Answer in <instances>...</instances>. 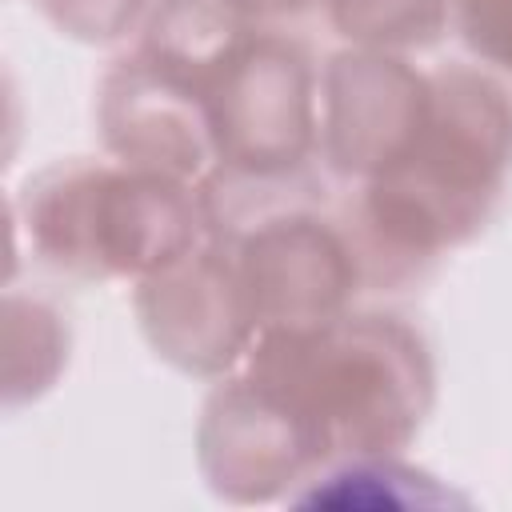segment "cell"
I'll use <instances>...</instances> for the list:
<instances>
[{"label": "cell", "mask_w": 512, "mask_h": 512, "mask_svg": "<svg viewBox=\"0 0 512 512\" xmlns=\"http://www.w3.org/2000/svg\"><path fill=\"white\" fill-rule=\"evenodd\" d=\"M432 104L400 160L364 180L336 212L352 236L368 292H396L476 240L512 176V96L472 64L428 72Z\"/></svg>", "instance_id": "obj_1"}, {"label": "cell", "mask_w": 512, "mask_h": 512, "mask_svg": "<svg viewBox=\"0 0 512 512\" xmlns=\"http://www.w3.org/2000/svg\"><path fill=\"white\" fill-rule=\"evenodd\" d=\"M244 372L292 408L324 464L404 452L436 408L432 348L400 312L372 308L316 328H264Z\"/></svg>", "instance_id": "obj_2"}, {"label": "cell", "mask_w": 512, "mask_h": 512, "mask_svg": "<svg viewBox=\"0 0 512 512\" xmlns=\"http://www.w3.org/2000/svg\"><path fill=\"white\" fill-rule=\"evenodd\" d=\"M28 256L72 280H144L212 236L196 180L120 160H56L12 200Z\"/></svg>", "instance_id": "obj_3"}, {"label": "cell", "mask_w": 512, "mask_h": 512, "mask_svg": "<svg viewBox=\"0 0 512 512\" xmlns=\"http://www.w3.org/2000/svg\"><path fill=\"white\" fill-rule=\"evenodd\" d=\"M212 124V172L228 188H316L320 72L288 32H256L204 88Z\"/></svg>", "instance_id": "obj_4"}, {"label": "cell", "mask_w": 512, "mask_h": 512, "mask_svg": "<svg viewBox=\"0 0 512 512\" xmlns=\"http://www.w3.org/2000/svg\"><path fill=\"white\" fill-rule=\"evenodd\" d=\"M216 240L232 248L260 332L328 324L368 292L352 236L320 192L280 200Z\"/></svg>", "instance_id": "obj_5"}, {"label": "cell", "mask_w": 512, "mask_h": 512, "mask_svg": "<svg viewBox=\"0 0 512 512\" xmlns=\"http://www.w3.org/2000/svg\"><path fill=\"white\" fill-rule=\"evenodd\" d=\"M132 308L148 348L184 376H228L260 336L232 248L216 236L136 280Z\"/></svg>", "instance_id": "obj_6"}, {"label": "cell", "mask_w": 512, "mask_h": 512, "mask_svg": "<svg viewBox=\"0 0 512 512\" xmlns=\"http://www.w3.org/2000/svg\"><path fill=\"white\" fill-rule=\"evenodd\" d=\"M196 464L224 504H272L308 480L324 460L292 408L256 376L236 372L204 396Z\"/></svg>", "instance_id": "obj_7"}, {"label": "cell", "mask_w": 512, "mask_h": 512, "mask_svg": "<svg viewBox=\"0 0 512 512\" xmlns=\"http://www.w3.org/2000/svg\"><path fill=\"white\" fill-rule=\"evenodd\" d=\"M432 104V80L408 56L340 48L320 72V160L364 184L408 152Z\"/></svg>", "instance_id": "obj_8"}, {"label": "cell", "mask_w": 512, "mask_h": 512, "mask_svg": "<svg viewBox=\"0 0 512 512\" xmlns=\"http://www.w3.org/2000/svg\"><path fill=\"white\" fill-rule=\"evenodd\" d=\"M96 128L104 152L128 168L200 184L216 160L204 88L140 48H128L108 64L96 88Z\"/></svg>", "instance_id": "obj_9"}, {"label": "cell", "mask_w": 512, "mask_h": 512, "mask_svg": "<svg viewBox=\"0 0 512 512\" xmlns=\"http://www.w3.org/2000/svg\"><path fill=\"white\" fill-rule=\"evenodd\" d=\"M256 32H264V16L252 0H152L136 48L208 88Z\"/></svg>", "instance_id": "obj_10"}, {"label": "cell", "mask_w": 512, "mask_h": 512, "mask_svg": "<svg viewBox=\"0 0 512 512\" xmlns=\"http://www.w3.org/2000/svg\"><path fill=\"white\" fill-rule=\"evenodd\" d=\"M292 508H336V512H440L472 508V500L440 476L388 456H348L316 468L288 492Z\"/></svg>", "instance_id": "obj_11"}, {"label": "cell", "mask_w": 512, "mask_h": 512, "mask_svg": "<svg viewBox=\"0 0 512 512\" xmlns=\"http://www.w3.org/2000/svg\"><path fill=\"white\" fill-rule=\"evenodd\" d=\"M68 352V316L52 300L12 288L4 296V408L40 400L68 368Z\"/></svg>", "instance_id": "obj_12"}, {"label": "cell", "mask_w": 512, "mask_h": 512, "mask_svg": "<svg viewBox=\"0 0 512 512\" xmlns=\"http://www.w3.org/2000/svg\"><path fill=\"white\" fill-rule=\"evenodd\" d=\"M332 32L348 48L424 52L452 28V0H324Z\"/></svg>", "instance_id": "obj_13"}, {"label": "cell", "mask_w": 512, "mask_h": 512, "mask_svg": "<svg viewBox=\"0 0 512 512\" xmlns=\"http://www.w3.org/2000/svg\"><path fill=\"white\" fill-rule=\"evenodd\" d=\"M44 20L80 44H120L136 32L152 8V0H36Z\"/></svg>", "instance_id": "obj_14"}, {"label": "cell", "mask_w": 512, "mask_h": 512, "mask_svg": "<svg viewBox=\"0 0 512 512\" xmlns=\"http://www.w3.org/2000/svg\"><path fill=\"white\" fill-rule=\"evenodd\" d=\"M452 32L496 76H512V0H452Z\"/></svg>", "instance_id": "obj_15"}, {"label": "cell", "mask_w": 512, "mask_h": 512, "mask_svg": "<svg viewBox=\"0 0 512 512\" xmlns=\"http://www.w3.org/2000/svg\"><path fill=\"white\" fill-rule=\"evenodd\" d=\"M252 4H256V12L264 16V24H272V20H296V16L312 12V8L324 4V0H252Z\"/></svg>", "instance_id": "obj_16"}]
</instances>
